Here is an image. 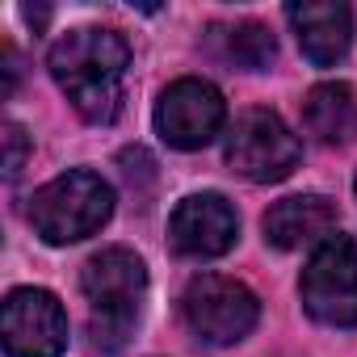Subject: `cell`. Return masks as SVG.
<instances>
[{
    "label": "cell",
    "instance_id": "obj_13",
    "mask_svg": "<svg viewBox=\"0 0 357 357\" xmlns=\"http://www.w3.org/2000/svg\"><path fill=\"white\" fill-rule=\"evenodd\" d=\"M223 38H227V47H223V51H227V59H231V63H240L244 72H261V68H269V63H273L278 43H273V34H269L265 26L244 22V26L227 30Z\"/></svg>",
    "mask_w": 357,
    "mask_h": 357
},
{
    "label": "cell",
    "instance_id": "obj_11",
    "mask_svg": "<svg viewBox=\"0 0 357 357\" xmlns=\"http://www.w3.org/2000/svg\"><path fill=\"white\" fill-rule=\"evenodd\" d=\"M265 227V240L273 248H303V244H324L336 227V206L324 198V194H294V198H282L265 211L261 219Z\"/></svg>",
    "mask_w": 357,
    "mask_h": 357
},
{
    "label": "cell",
    "instance_id": "obj_7",
    "mask_svg": "<svg viewBox=\"0 0 357 357\" xmlns=\"http://www.w3.org/2000/svg\"><path fill=\"white\" fill-rule=\"evenodd\" d=\"M227 122V101L211 80L181 76L160 93L155 105V130L176 151H198L206 147Z\"/></svg>",
    "mask_w": 357,
    "mask_h": 357
},
{
    "label": "cell",
    "instance_id": "obj_12",
    "mask_svg": "<svg viewBox=\"0 0 357 357\" xmlns=\"http://www.w3.org/2000/svg\"><path fill=\"white\" fill-rule=\"evenodd\" d=\"M303 122L319 143L357 139V89L344 80H324L303 101Z\"/></svg>",
    "mask_w": 357,
    "mask_h": 357
},
{
    "label": "cell",
    "instance_id": "obj_2",
    "mask_svg": "<svg viewBox=\"0 0 357 357\" xmlns=\"http://www.w3.org/2000/svg\"><path fill=\"white\" fill-rule=\"evenodd\" d=\"M80 290L93 311V336L109 349H122L130 324L139 319L147 294V265L130 248H101L80 269Z\"/></svg>",
    "mask_w": 357,
    "mask_h": 357
},
{
    "label": "cell",
    "instance_id": "obj_14",
    "mask_svg": "<svg viewBox=\"0 0 357 357\" xmlns=\"http://www.w3.org/2000/svg\"><path fill=\"white\" fill-rule=\"evenodd\" d=\"M26 155H30V135L17 122H5V176L9 181L26 168Z\"/></svg>",
    "mask_w": 357,
    "mask_h": 357
},
{
    "label": "cell",
    "instance_id": "obj_9",
    "mask_svg": "<svg viewBox=\"0 0 357 357\" xmlns=\"http://www.w3.org/2000/svg\"><path fill=\"white\" fill-rule=\"evenodd\" d=\"M236 236H240V219L223 194H190L176 202V211L168 219L172 248L194 261L223 257L236 244Z\"/></svg>",
    "mask_w": 357,
    "mask_h": 357
},
{
    "label": "cell",
    "instance_id": "obj_8",
    "mask_svg": "<svg viewBox=\"0 0 357 357\" xmlns=\"http://www.w3.org/2000/svg\"><path fill=\"white\" fill-rule=\"evenodd\" d=\"M0 336L9 357H63L68 349V315L51 290L22 286L5 298Z\"/></svg>",
    "mask_w": 357,
    "mask_h": 357
},
{
    "label": "cell",
    "instance_id": "obj_15",
    "mask_svg": "<svg viewBox=\"0 0 357 357\" xmlns=\"http://www.w3.org/2000/svg\"><path fill=\"white\" fill-rule=\"evenodd\" d=\"M353 194H357V176H353Z\"/></svg>",
    "mask_w": 357,
    "mask_h": 357
},
{
    "label": "cell",
    "instance_id": "obj_6",
    "mask_svg": "<svg viewBox=\"0 0 357 357\" xmlns=\"http://www.w3.org/2000/svg\"><path fill=\"white\" fill-rule=\"evenodd\" d=\"M223 155H227L231 172H240L244 181L273 185V181H286V176L298 168L303 147H298L294 130L273 109H248L231 126Z\"/></svg>",
    "mask_w": 357,
    "mask_h": 357
},
{
    "label": "cell",
    "instance_id": "obj_1",
    "mask_svg": "<svg viewBox=\"0 0 357 357\" xmlns=\"http://www.w3.org/2000/svg\"><path fill=\"white\" fill-rule=\"evenodd\" d=\"M47 68H51L55 84L63 89V97L72 101V109L84 122L109 126L122 114L126 68H130V47H126L122 34L101 30V26L68 30L51 47Z\"/></svg>",
    "mask_w": 357,
    "mask_h": 357
},
{
    "label": "cell",
    "instance_id": "obj_10",
    "mask_svg": "<svg viewBox=\"0 0 357 357\" xmlns=\"http://www.w3.org/2000/svg\"><path fill=\"white\" fill-rule=\"evenodd\" d=\"M303 55L315 68H332L349 55L353 47V9L340 0H303V5L286 9Z\"/></svg>",
    "mask_w": 357,
    "mask_h": 357
},
{
    "label": "cell",
    "instance_id": "obj_4",
    "mask_svg": "<svg viewBox=\"0 0 357 357\" xmlns=\"http://www.w3.org/2000/svg\"><path fill=\"white\" fill-rule=\"evenodd\" d=\"M298 294L311 319L328 328H357V240L332 231L311 252Z\"/></svg>",
    "mask_w": 357,
    "mask_h": 357
},
{
    "label": "cell",
    "instance_id": "obj_5",
    "mask_svg": "<svg viewBox=\"0 0 357 357\" xmlns=\"http://www.w3.org/2000/svg\"><path fill=\"white\" fill-rule=\"evenodd\" d=\"M181 315L190 324L194 336L211 340V344H236L244 340L257 319H261V303L257 294L223 273H198L185 294H181Z\"/></svg>",
    "mask_w": 357,
    "mask_h": 357
},
{
    "label": "cell",
    "instance_id": "obj_3",
    "mask_svg": "<svg viewBox=\"0 0 357 357\" xmlns=\"http://www.w3.org/2000/svg\"><path fill=\"white\" fill-rule=\"evenodd\" d=\"M114 215V190L89 168L59 172L30 198V223L47 244H76L97 236Z\"/></svg>",
    "mask_w": 357,
    "mask_h": 357
}]
</instances>
